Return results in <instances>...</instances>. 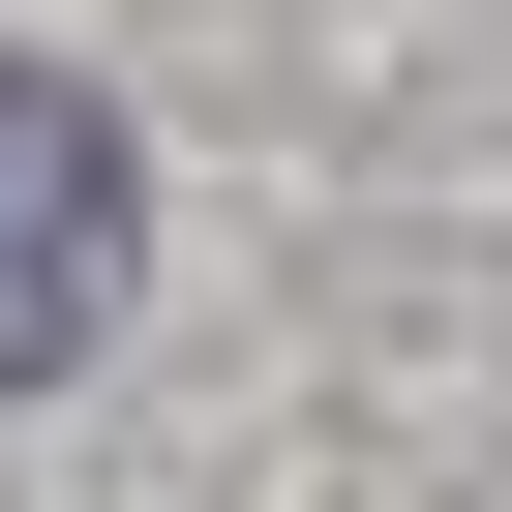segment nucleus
Returning <instances> with one entry per match:
<instances>
[{"instance_id":"nucleus-1","label":"nucleus","mask_w":512,"mask_h":512,"mask_svg":"<svg viewBox=\"0 0 512 512\" xmlns=\"http://www.w3.org/2000/svg\"><path fill=\"white\" fill-rule=\"evenodd\" d=\"M91 302H121V121L61 61H0V392L91 362Z\"/></svg>"}]
</instances>
